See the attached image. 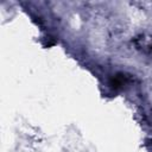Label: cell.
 <instances>
[{
    "label": "cell",
    "mask_w": 152,
    "mask_h": 152,
    "mask_svg": "<svg viewBox=\"0 0 152 152\" xmlns=\"http://www.w3.org/2000/svg\"><path fill=\"white\" fill-rule=\"evenodd\" d=\"M128 82V77L124 74H116L115 76H113L109 80V86L114 89H119L121 88L124 84H126Z\"/></svg>",
    "instance_id": "1"
},
{
    "label": "cell",
    "mask_w": 152,
    "mask_h": 152,
    "mask_svg": "<svg viewBox=\"0 0 152 152\" xmlns=\"http://www.w3.org/2000/svg\"><path fill=\"white\" fill-rule=\"evenodd\" d=\"M55 44H56V40H53L51 37H49L44 46H45V48H50V46H52V45H55Z\"/></svg>",
    "instance_id": "2"
}]
</instances>
